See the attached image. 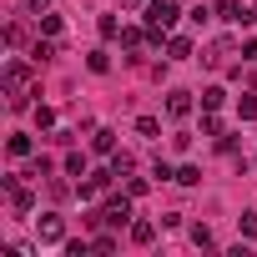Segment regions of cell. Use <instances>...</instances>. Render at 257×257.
Masks as SVG:
<instances>
[{"label": "cell", "mask_w": 257, "mask_h": 257, "mask_svg": "<svg viewBox=\"0 0 257 257\" xmlns=\"http://www.w3.org/2000/svg\"><path fill=\"white\" fill-rule=\"evenodd\" d=\"M6 96H11V106H26V96H31V66L26 61L6 66Z\"/></svg>", "instance_id": "obj_1"}, {"label": "cell", "mask_w": 257, "mask_h": 257, "mask_svg": "<svg viewBox=\"0 0 257 257\" xmlns=\"http://www.w3.org/2000/svg\"><path fill=\"white\" fill-rule=\"evenodd\" d=\"M51 6V0H26V11H46Z\"/></svg>", "instance_id": "obj_21"}, {"label": "cell", "mask_w": 257, "mask_h": 257, "mask_svg": "<svg viewBox=\"0 0 257 257\" xmlns=\"http://www.w3.org/2000/svg\"><path fill=\"white\" fill-rule=\"evenodd\" d=\"M132 237H137V242H152L157 227H152V222H132Z\"/></svg>", "instance_id": "obj_10"}, {"label": "cell", "mask_w": 257, "mask_h": 257, "mask_svg": "<svg viewBox=\"0 0 257 257\" xmlns=\"http://www.w3.org/2000/svg\"><path fill=\"white\" fill-rule=\"evenodd\" d=\"M217 16H222V21H232V26H252V21H257L247 6H237V0H222V6H217Z\"/></svg>", "instance_id": "obj_3"}, {"label": "cell", "mask_w": 257, "mask_h": 257, "mask_svg": "<svg viewBox=\"0 0 257 257\" xmlns=\"http://www.w3.org/2000/svg\"><path fill=\"white\" fill-rule=\"evenodd\" d=\"M132 217V202L126 197H111V207H106V222H126Z\"/></svg>", "instance_id": "obj_7"}, {"label": "cell", "mask_w": 257, "mask_h": 257, "mask_svg": "<svg viewBox=\"0 0 257 257\" xmlns=\"http://www.w3.org/2000/svg\"><path fill=\"white\" fill-rule=\"evenodd\" d=\"M61 237H66V222H61L56 212H46V217H41V242H61Z\"/></svg>", "instance_id": "obj_4"}, {"label": "cell", "mask_w": 257, "mask_h": 257, "mask_svg": "<svg viewBox=\"0 0 257 257\" xmlns=\"http://www.w3.org/2000/svg\"><path fill=\"white\" fill-rule=\"evenodd\" d=\"M167 51H172L177 61H187V56H192V41H187V36H172V41H167Z\"/></svg>", "instance_id": "obj_8"}, {"label": "cell", "mask_w": 257, "mask_h": 257, "mask_svg": "<svg viewBox=\"0 0 257 257\" xmlns=\"http://www.w3.org/2000/svg\"><path fill=\"white\" fill-rule=\"evenodd\" d=\"M11 157H31V137H11Z\"/></svg>", "instance_id": "obj_14"}, {"label": "cell", "mask_w": 257, "mask_h": 257, "mask_svg": "<svg viewBox=\"0 0 257 257\" xmlns=\"http://www.w3.org/2000/svg\"><path fill=\"white\" fill-rule=\"evenodd\" d=\"M137 132H142V137H157V132H162V121H157V116H142V121H137Z\"/></svg>", "instance_id": "obj_11"}, {"label": "cell", "mask_w": 257, "mask_h": 257, "mask_svg": "<svg viewBox=\"0 0 257 257\" xmlns=\"http://www.w3.org/2000/svg\"><path fill=\"white\" fill-rule=\"evenodd\" d=\"M237 111H242V121H252V116H257V96H242V101H237Z\"/></svg>", "instance_id": "obj_17"}, {"label": "cell", "mask_w": 257, "mask_h": 257, "mask_svg": "<svg viewBox=\"0 0 257 257\" xmlns=\"http://www.w3.org/2000/svg\"><path fill=\"white\" fill-rule=\"evenodd\" d=\"M222 101H227V96H222V91H202V106H207V111H217V106H222Z\"/></svg>", "instance_id": "obj_18"}, {"label": "cell", "mask_w": 257, "mask_h": 257, "mask_svg": "<svg viewBox=\"0 0 257 257\" xmlns=\"http://www.w3.org/2000/svg\"><path fill=\"white\" fill-rule=\"evenodd\" d=\"M192 242L197 247H212V227H192Z\"/></svg>", "instance_id": "obj_19"}, {"label": "cell", "mask_w": 257, "mask_h": 257, "mask_svg": "<svg viewBox=\"0 0 257 257\" xmlns=\"http://www.w3.org/2000/svg\"><path fill=\"white\" fill-rule=\"evenodd\" d=\"M242 232H247V237H257V212H242Z\"/></svg>", "instance_id": "obj_20"}, {"label": "cell", "mask_w": 257, "mask_h": 257, "mask_svg": "<svg viewBox=\"0 0 257 257\" xmlns=\"http://www.w3.org/2000/svg\"><path fill=\"white\" fill-rule=\"evenodd\" d=\"M177 182H182V187H197V182H202V172H197V167H182V172H177Z\"/></svg>", "instance_id": "obj_16"}, {"label": "cell", "mask_w": 257, "mask_h": 257, "mask_svg": "<svg viewBox=\"0 0 257 257\" xmlns=\"http://www.w3.org/2000/svg\"><path fill=\"white\" fill-rule=\"evenodd\" d=\"M96 152L111 157V152H116V137H111V132H96Z\"/></svg>", "instance_id": "obj_9"}, {"label": "cell", "mask_w": 257, "mask_h": 257, "mask_svg": "<svg viewBox=\"0 0 257 257\" xmlns=\"http://www.w3.org/2000/svg\"><path fill=\"white\" fill-rule=\"evenodd\" d=\"M227 56H232V41H212V46H207V56H202V61H207V66H222V61H227Z\"/></svg>", "instance_id": "obj_5"}, {"label": "cell", "mask_w": 257, "mask_h": 257, "mask_svg": "<svg viewBox=\"0 0 257 257\" xmlns=\"http://www.w3.org/2000/svg\"><path fill=\"white\" fill-rule=\"evenodd\" d=\"M86 66H91L96 76H101V71H111V61H106V51H91V61H86Z\"/></svg>", "instance_id": "obj_13"}, {"label": "cell", "mask_w": 257, "mask_h": 257, "mask_svg": "<svg viewBox=\"0 0 257 257\" xmlns=\"http://www.w3.org/2000/svg\"><path fill=\"white\" fill-rule=\"evenodd\" d=\"M147 26H152V31H167V26H177V0H152Z\"/></svg>", "instance_id": "obj_2"}, {"label": "cell", "mask_w": 257, "mask_h": 257, "mask_svg": "<svg viewBox=\"0 0 257 257\" xmlns=\"http://www.w3.org/2000/svg\"><path fill=\"white\" fill-rule=\"evenodd\" d=\"M66 172H71V177H81V172H86V157H81V152H71V157H66Z\"/></svg>", "instance_id": "obj_15"}, {"label": "cell", "mask_w": 257, "mask_h": 257, "mask_svg": "<svg viewBox=\"0 0 257 257\" xmlns=\"http://www.w3.org/2000/svg\"><path fill=\"white\" fill-rule=\"evenodd\" d=\"M187 111H192V96L187 91H172L167 96V116H187Z\"/></svg>", "instance_id": "obj_6"}, {"label": "cell", "mask_w": 257, "mask_h": 257, "mask_svg": "<svg viewBox=\"0 0 257 257\" xmlns=\"http://www.w3.org/2000/svg\"><path fill=\"white\" fill-rule=\"evenodd\" d=\"M41 31H46V36H61V16H46V11H41Z\"/></svg>", "instance_id": "obj_12"}]
</instances>
